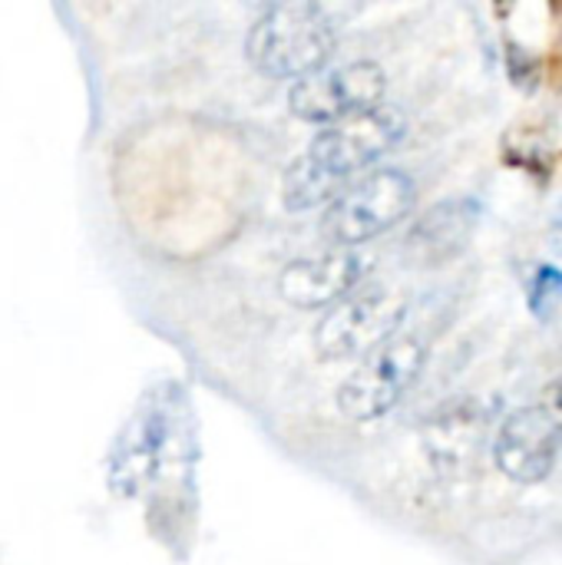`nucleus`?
Masks as SVG:
<instances>
[{"label": "nucleus", "instance_id": "423d86ee", "mask_svg": "<svg viewBox=\"0 0 562 565\" xmlns=\"http://www.w3.org/2000/svg\"><path fill=\"white\" fill-rule=\"evenodd\" d=\"M388 73L374 60H348L325 66L288 86V113L311 126H335L384 106Z\"/></svg>", "mask_w": 562, "mask_h": 565}, {"label": "nucleus", "instance_id": "f257e3e1", "mask_svg": "<svg viewBox=\"0 0 562 565\" xmlns=\"http://www.w3.org/2000/svg\"><path fill=\"white\" fill-rule=\"evenodd\" d=\"M404 129L407 119L394 106H378L321 129L285 172V209L295 215L328 209L344 189L374 172V166L394 152V146L404 139Z\"/></svg>", "mask_w": 562, "mask_h": 565}, {"label": "nucleus", "instance_id": "9b49d317", "mask_svg": "<svg viewBox=\"0 0 562 565\" xmlns=\"http://www.w3.org/2000/svg\"><path fill=\"white\" fill-rule=\"evenodd\" d=\"M527 305L537 321H550L562 305V271L556 265H540L530 278Z\"/></svg>", "mask_w": 562, "mask_h": 565}, {"label": "nucleus", "instance_id": "f8f14e48", "mask_svg": "<svg viewBox=\"0 0 562 565\" xmlns=\"http://www.w3.org/2000/svg\"><path fill=\"white\" fill-rule=\"evenodd\" d=\"M543 407L556 417L562 424V374L550 384V391H547V401H543Z\"/></svg>", "mask_w": 562, "mask_h": 565}, {"label": "nucleus", "instance_id": "6e6552de", "mask_svg": "<svg viewBox=\"0 0 562 565\" xmlns=\"http://www.w3.org/2000/svg\"><path fill=\"white\" fill-rule=\"evenodd\" d=\"M490 457L510 483L540 487L560 467L562 424L543 404L517 407L497 424Z\"/></svg>", "mask_w": 562, "mask_h": 565}, {"label": "nucleus", "instance_id": "9d476101", "mask_svg": "<svg viewBox=\"0 0 562 565\" xmlns=\"http://www.w3.org/2000/svg\"><path fill=\"white\" fill-rule=\"evenodd\" d=\"M480 222V205L474 199H450L424 212L407 232V252L424 265H444L457 258Z\"/></svg>", "mask_w": 562, "mask_h": 565}, {"label": "nucleus", "instance_id": "39448f33", "mask_svg": "<svg viewBox=\"0 0 562 565\" xmlns=\"http://www.w3.org/2000/svg\"><path fill=\"white\" fill-rule=\"evenodd\" d=\"M427 367V344L417 334H394L388 344L358 361V367L338 384L335 404L341 417L371 424L388 417L421 381Z\"/></svg>", "mask_w": 562, "mask_h": 565}, {"label": "nucleus", "instance_id": "20e7f679", "mask_svg": "<svg viewBox=\"0 0 562 565\" xmlns=\"http://www.w3.org/2000/svg\"><path fill=\"white\" fill-rule=\"evenodd\" d=\"M411 301L394 285H361L354 295L328 308L315 328V354L321 361H361L394 334H401Z\"/></svg>", "mask_w": 562, "mask_h": 565}, {"label": "nucleus", "instance_id": "0eeeda50", "mask_svg": "<svg viewBox=\"0 0 562 565\" xmlns=\"http://www.w3.org/2000/svg\"><path fill=\"white\" fill-rule=\"evenodd\" d=\"M494 444V417L480 397H454L441 404L421 427L424 460L437 477H470Z\"/></svg>", "mask_w": 562, "mask_h": 565}, {"label": "nucleus", "instance_id": "1a4fd4ad", "mask_svg": "<svg viewBox=\"0 0 562 565\" xmlns=\"http://www.w3.org/2000/svg\"><path fill=\"white\" fill-rule=\"evenodd\" d=\"M371 262L374 258L364 248L328 245L325 252L288 262L278 275V295L301 311L335 308L368 281Z\"/></svg>", "mask_w": 562, "mask_h": 565}, {"label": "nucleus", "instance_id": "f03ea898", "mask_svg": "<svg viewBox=\"0 0 562 565\" xmlns=\"http://www.w3.org/2000/svg\"><path fill=\"white\" fill-rule=\"evenodd\" d=\"M338 50V26L325 7L311 0L268 3L245 36L248 63L272 79L298 83L328 66Z\"/></svg>", "mask_w": 562, "mask_h": 565}, {"label": "nucleus", "instance_id": "7ed1b4c3", "mask_svg": "<svg viewBox=\"0 0 562 565\" xmlns=\"http://www.w3.org/2000/svg\"><path fill=\"white\" fill-rule=\"evenodd\" d=\"M417 205V182L407 169L381 166L344 189L328 209L321 232L335 248H361L394 225H401Z\"/></svg>", "mask_w": 562, "mask_h": 565}]
</instances>
